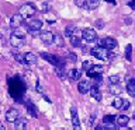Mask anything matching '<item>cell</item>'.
Instances as JSON below:
<instances>
[{
  "instance_id": "obj_19",
  "label": "cell",
  "mask_w": 135,
  "mask_h": 130,
  "mask_svg": "<svg viewBox=\"0 0 135 130\" xmlns=\"http://www.w3.org/2000/svg\"><path fill=\"white\" fill-rule=\"evenodd\" d=\"M99 4H100V0H86L84 8L86 10H94V8L99 7Z\"/></svg>"
},
{
  "instance_id": "obj_23",
  "label": "cell",
  "mask_w": 135,
  "mask_h": 130,
  "mask_svg": "<svg viewBox=\"0 0 135 130\" xmlns=\"http://www.w3.org/2000/svg\"><path fill=\"white\" fill-rule=\"evenodd\" d=\"M14 127H16L17 130L25 129V127H27V120L23 119V117H17L16 122H14Z\"/></svg>"
},
{
  "instance_id": "obj_16",
  "label": "cell",
  "mask_w": 135,
  "mask_h": 130,
  "mask_svg": "<svg viewBox=\"0 0 135 130\" xmlns=\"http://www.w3.org/2000/svg\"><path fill=\"white\" fill-rule=\"evenodd\" d=\"M89 92H90V95L93 96V99H96V101H101V91H100V88L97 87V85L90 87Z\"/></svg>"
},
{
  "instance_id": "obj_13",
  "label": "cell",
  "mask_w": 135,
  "mask_h": 130,
  "mask_svg": "<svg viewBox=\"0 0 135 130\" xmlns=\"http://www.w3.org/2000/svg\"><path fill=\"white\" fill-rule=\"evenodd\" d=\"M41 28H42V21L41 20H34L28 25V32L31 34L32 31H40Z\"/></svg>"
},
{
  "instance_id": "obj_11",
  "label": "cell",
  "mask_w": 135,
  "mask_h": 130,
  "mask_svg": "<svg viewBox=\"0 0 135 130\" xmlns=\"http://www.w3.org/2000/svg\"><path fill=\"white\" fill-rule=\"evenodd\" d=\"M21 24H23V15L21 14L11 15V18H10V27L11 28H18Z\"/></svg>"
},
{
  "instance_id": "obj_26",
  "label": "cell",
  "mask_w": 135,
  "mask_h": 130,
  "mask_svg": "<svg viewBox=\"0 0 135 130\" xmlns=\"http://www.w3.org/2000/svg\"><path fill=\"white\" fill-rule=\"evenodd\" d=\"M73 32H76V25H68L66 29H65V35L66 36H70Z\"/></svg>"
},
{
  "instance_id": "obj_2",
  "label": "cell",
  "mask_w": 135,
  "mask_h": 130,
  "mask_svg": "<svg viewBox=\"0 0 135 130\" xmlns=\"http://www.w3.org/2000/svg\"><path fill=\"white\" fill-rule=\"evenodd\" d=\"M41 57L44 59V60L49 62L51 64H54L55 67H63V66H65V60H63V59H61L59 56H56V55H51V53L42 52V53H41Z\"/></svg>"
},
{
  "instance_id": "obj_10",
  "label": "cell",
  "mask_w": 135,
  "mask_h": 130,
  "mask_svg": "<svg viewBox=\"0 0 135 130\" xmlns=\"http://www.w3.org/2000/svg\"><path fill=\"white\" fill-rule=\"evenodd\" d=\"M17 117H18V111H17V109L10 108V109L6 112V120L10 122V123H14Z\"/></svg>"
},
{
  "instance_id": "obj_32",
  "label": "cell",
  "mask_w": 135,
  "mask_h": 130,
  "mask_svg": "<svg viewBox=\"0 0 135 130\" xmlns=\"http://www.w3.org/2000/svg\"><path fill=\"white\" fill-rule=\"evenodd\" d=\"M14 57H16V60H17V62H20V63H23V64H25L24 56H21L20 53H16V55H14Z\"/></svg>"
},
{
  "instance_id": "obj_27",
  "label": "cell",
  "mask_w": 135,
  "mask_h": 130,
  "mask_svg": "<svg viewBox=\"0 0 135 130\" xmlns=\"http://www.w3.org/2000/svg\"><path fill=\"white\" fill-rule=\"evenodd\" d=\"M122 102H124V99H122V98H115V99L113 101V106L115 108V109H121Z\"/></svg>"
},
{
  "instance_id": "obj_6",
  "label": "cell",
  "mask_w": 135,
  "mask_h": 130,
  "mask_svg": "<svg viewBox=\"0 0 135 130\" xmlns=\"http://www.w3.org/2000/svg\"><path fill=\"white\" fill-rule=\"evenodd\" d=\"M82 36H83L84 41L93 42V41H96V38H97V32L93 28H84L83 32H82Z\"/></svg>"
},
{
  "instance_id": "obj_12",
  "label": "cell",
  "mask_w": 135,
  "mask_h": 130,
  "mask_svg": "<svg viewBox=\"0 0 135 130\" xmlns=\"http://www.w3.org/2000/svg\"><path fill=\"white\" fill-rule=\"evenodd\" d=\"M70 113H72V124H73L75 129H79L80 127V120H79V116H78V109L72 108Z\"/></svg>"
},
{
  "instance_id": "obj_39",
  "label": "cell",
  "mask_w": 135,
  "mask_h": 130,
  "mask_svg": "<svg viewBox=\"0 0 135 130\" xmlns=\"http://www.w3.org/2000/svg\"><path fill=\"white\" fill-rule=\"evenodd\" d=\"M37 91L38 92H42V87H41V83L37 81Z\"/></svg>"
},
{
  "instance_id": "obj_37",
  "label": "cell",
  "mask_w": 135,
  "mask_h": 130,
  "mask_svg": "<svg viewBox=\"0 0 135 130\" xmlns=\"http://www.w3.org/2000/svg\"><path fill=\"white\" fill-rule=\"evenodd\" d=\"M96 27H97V28H103V27H104V23H103L101 20H97V21H96Z\"/></svg>"
},
{
  "instance_id": "obj_28",
  "label": "cell",
  "mask_w": 135,
  "mask_h": 130,
  "mask_svg": "<svg viewBox=\"0 0 135 130\" xmlns=\"http://www.w3.org/2000/svg\"><path fill=\"white\" fill-rule=\"evenodd\" d=\"M115 117L117 116H114V115H105L103 117V123H113V122L115 120Z\"/></svg>"
},
{
  "instance_id": "obj_21",
  "label": "cell",
  "mask_w": 135,
  "mask_h": 130,
  "mask_svg": "<svg viewBox=\"0 0 135 130\" xmlns=\"http://www.w3.org/2000/svg\"><path fill=\"white\" fill-rule=\"evenodd\" d=\"M69 42H70V45L73 46V48H79V46L82 45V39H80L78 35H75V34H72V35L69 36Z\"/></svg>"
},
{
  "instance_id": "obj_8",
  "label": "cell",
  "mask_w": 135,
  "mask_h": 130,
  "mask_svg": "<svg viewBox=\"0 0 135 130\" xmlns=\"http://www.w3.org/2000/svg\"><path fill=\"white\" fill-rule=\"evenodd\" d=\"M54 34L52 32H49V31H45V32H41L40 34V38H41V41L44 42L45 45H51V44H54Z\"/></svg>"
},
{
  "instance_id": "obj_31",
  "label": "cell",
  "mask_w": 135,
  "mask_h": 130,
  "mask_svg": "<svg viewBox=\"0 0 135 130\" xmlns=\"http://www.w3.org/2000/svg\"><path fill=\"white\" fill-rule=\"evenodd\" d=\"M54 42H56L58 46H63V39H62L59 35H55V36H54Z\"/></svg>"
},
{
  "instance_id": "obj_1",
  "label": "cell",
  "mask_w": 135,
  "mask_h": 130,
  "mask_svg": "<svg viewBox=\"0 0 135 130\" xmlns=\"http://www.w3.org/2000/svg\"><path fill=\"white\" fill-rule=\"evenodd\" d=\"M8 92L13 98H16L17 101L21 99V96L24 95L25 92V84L21 78L18 77H13L8 83Z\"/></svg>"
},
{
  "instance_id": "obj_22",
  "label": "cell",
  "mask_w": 135,
  "mask_h": 130,
  "mask_svg": "<svg viewBox=\"0 0 135 130\" xmlns=\"http://www.w3.org/2000/svg\"><path fill=\"white\" fill-rule=\"evenodd\" d=\"M25 108H27V111H28V113L31 115L32 117H38V112H37V108L34 106V105L30 102V101H27L25 102Z\"/></svg>"
},
{
  "instance_id": "obj_29",
  "label": "cell",
  "mask_w": 135,
  "mask_h": 130,
  "mask_svg": "<svg viewBox=\"0 0 135 130\" xmlns=\"http://www.w3.org/2000/svg\"><path fill=\"white\" fill-rule=\"evenodd\" d=\"M66 59H68V60H70V62H76L78 56H76L73 52H68V53H66Z\"/></svg>"
},
{
  "instance_id": "obj_40",
  "label": "cell",
  "mask_w": 135,
  "mask_h": 130,
  "mask_svg": "<svg viewBox=\"0 0 135 130\" xmlns=\"http://www.w3.org/2000/svg\"><path fill=\"white\" fill-rule=\"evenodd\" d=\"M48 8H49V4H42V10H44V13H46V11H48Z\"/></svg>"
},
{
  "instance_id": "obj_34",
  "label": "cell",
  "mask_w": 135,
  "mask_h": 130,
  "mask_svg": "<svg viewBox=\"0 0 135 130\" xmlns=\"http://www.w3.org/2000/svg\"><path fill=\"white\" fill-rule=\"evenodd\" d=\"M84 3H86V0H75V4L78 7H82V8H84Z\"/></svg>"
},
{
  "instance_id": "obj_20",
  "label": "cell",
  "mask_w": 135,
  "mask_h": 130,
  "mask_svg": "<svg viewBox=\"0 0 135 130\" xmlns=\"http://www.w3.org/2000/svg\"><path fill=\"white\" fill-rule=\"evenodd\" d=\"M127 92L131 96H135V78H129L128 84H127Z\"/></svg>"
},
{
  "instance_id": "obj_43",
  "label": "cell",
  "mask_w": 135,
  "mask_h": 130,
  "mask_svg": "<svg viewBox=\"0 0 135 130\" xmlns=\"http://www.w3.org/2000/svg\"><path fill=\"white\" fill-rule=\"evenodd\" d=\"M134 119H135V112H134Z\"/></svg>"
},
{
  "instance_id": "obj_7",
  "label": "cell",
  "mask_w": 135,
  "mask_h": 130,
  "mask_svg": "<svg viewBox=\"0 0 135 130\" xmlns=\"http://www.w3.org/2000/svg\"><path fill=\"white\" fill-rule=\"evenodd\" d=\"M100 45L104 46V48L108 49V50H113L117 46V41L114 39V38H111V36H105V38H103V39L100 41Z\"/></svg>"
},
{
  "instance_id": "obj_5",
  "label": "cell",
  "mask_w": 135,
  "mask_h": 130,
  "mask_svg": "<svg viewBox=\"0 0 135 130\" xmlns=\"http://www.w3.org/2000/svg\"><path fill=\"white\" fill-rule=\"evenodd\" d=\"M35 13V6H32L31 3H27V4H23L20 7V14L23 15V18H31Z\"/></svg>"
},
{
  "instance_id": "obj_41",
  "label": "cell",
  "mask_w": 135,
  "mask_h": 130,
  "mask_svg": "<svg viewBox=\"0 0 135 130\" xmlns=\"http://www.w3.org/2000/svg\"><path fill=\"white\" fill-rule=\"evenodd\" d=\"M128 6H129L131 8H135V0H132V2H129V3H128Z\"/></svg>"
},
{
  "instance_id": "obj_36",
  "label": "cell",
  "mask_w": 135,
  "mask_h": 130,
  "mask_svg": "<svg viewBox=\"0 0 135 130\" xmlns=\"http://www.w3.org/2000/svg\"><path fill=\"white\" fill-rule=\"evenodd\" d=\"M128 108H129V102H128L127 99H124V102H122V106H121V109H124V111H125V109H128Z\"/></svg>"
},
{
  "instance_id": "obj_4",
  "label": "cell",
  "mask_w": 135,
  "mask_h": 130,
  "mask_svg": "<svg viewBox=\"0 0 135 130\" xmlns=\"http://www.w3.org/2000/svg\"><path fill=\"white\" fill-rule=\"evenodd\" d=\"M10 44H11V46H14V48H21V46L25 44V38H24V35L21 32L16 31L10 36Z\"/></svg>"
},
{
  "instance_id": "obj_30",
  "label": "cell",
  "mask_w": 135,
  "mask_h": 130,
  "mask_svg": "<svg viewBox=\"0 0 135 130\" xmlns=\"http://www.w3.org/2000/svg\"><path fill=\"white\" fill-rule=\"evenodd\" d=\"M120 75H117V74H114V75H111V77H110V83L111 84H118L120 83Z\"/></svg>"
},
{
  "instance_id": "obj_17",
  "label": "cell",
  "mask_w": 135,
  "mask_h": 130,
  "mask_svg": "<svg viewBox=\"0 0 135 130\" xmlns=\"http://www.w3.org/2000/svg\"><path fill=\"white\" fill-rule=\"evenodd\" d=\"M68 75H69V78L73 80V81H79L80 77H82V71L78 70V69H70L69 73H68Z\"/></svg>"
},
{
  "instance_id": "obj_35",
  "label": "cell",
  "mask_w": 135,
  "mask_h": 130,
  "mask_svg": "<svg viewBox=\"0 0 135 130\" xmlns=\"http://www.w3.org/2000/svg\"><path fill=\"white\" fill-rule=\"evenodd\" d=\"M91 64H93V63H90V62H87V60H86V62H83V66H82V69H83V70H87L89 67L91 66Z\"/></svg>"
},
{
  "instance_id": "obj_9",
  "label": "cell",
  "mask_w": 135,
  "mask_h": 130,
  "mask_svg": "<svg viewBox=\"0 0 135 130\" xmlns=\"http://www.w3.org/2000/svg\"><path fill=\"white\" fill-rule=\"evenodd\" d=\"M87 71V75L90 78H93L94 75H97V74H101V71H103V67L101 66H99V64H91L89 69L86 70Z\"/></svg>"
},
{
  "instance_id": "obj_33",
  "label": "cell",
  "mask_w": 135,
  "mask_h": 130,
  "mask_svg": "<svg viewBox=\"0 0 135 130\" xmlns=\"http://www.w3.org/2000/svg\"><path fill=\"white\" fill-rule=\"evenodd\" d=\"M113 85H114V87H111V92H113V94H120V92H121V88L117 87L115 84H113Z\"/></svg>"
},
{
  "instance_id": "obj_24",
  "label": "cell",
  "mask_w": 135,
  "mask_h": 130,
  "mask_svg": "<svg viewBox=\"0 0 135 130\" xmlns=\"http://www.w3.org/2000/svg\"><path fill=\"white\" fill-rule=\"evenodd\" d=\"M131 55H132V46H131V45H127V48H125V59H127L128 62L132 60V56H131Z\"/></svg>"
},
{
  "instance_id": "obj_38",
  "label": "cell",
  "mask_w": 135,
  "mask_h": 130,
  "mask_svg": "<svg viewBox=\"0 0 135 130\" xmlns=\"http://www.w3.org/2000/svg\"><path fill=\"white\" fill-rule=\"evenodd\" d=\"M94 117H96V115L93 113V115H91V117L89 119V126H93V123H94Z\"/></svg>"
},
{
  "instance_id": "obj_25",
  "label": "cell",
  "mask_w": 135,
  "mask_h": 130,
  "mask_svg": "<svg viewBox=\"0 0 135 130\" xmlns=\"http://www.w3.org/2000/svg\"><path fill=\"white\" fill-rule=\"evenodd\" d=\"M55 73L59 75V78H61V80L66 78V73L63 71V67H55Z\"/></svg>"
},
{
  "instance_id": "obj_15",
  "label": "cell",
  "mask_w": 135,
  "mask_h": 130,
  "mask_svg": "<svg viewBox=\"0 0 135 130\" xmlns=\"http://www.w3.org/2000/svg\"><path fill=\"white\" fill-rule=\"evenodd\" d=\"M90 87H91V85H90V83L86 81V80H83V81H80V83H79L78 90H79L80 94H87L89 90H90Z\"/></svg>"
},
{
  "instance_id": "obj_14",
  "label": "cell",
  "mask_w": 135,
  "mask_h": 130,
  "mask_svg": "<svg viewBox=\"0 0 135 130\" xmlns=\"http://www.w3.org/2000/svg\"><path fill=\"white\" fill-rule=\"evenodd\" d=\"M24 60H25V64L34 66L37 63V56L31 52H27V53H24Z\"/></svg>"
},
{
  "instance_id": "obj_3",
  "label": "cell",
  "mask_w": 135,
  "mask_h": 130,
  "mask_svg": "<svg viewBox=\"0 0 135 130\" xmlns=\"http://www.w3.org/2000/svg\"><path fill=\"white\" fill-rule=\"evenodd\" d=\"M90 52H91L93 56L100 59V60H107V59H110V55H111V53H108V49H105L104 46H101V45L93 48Z\"/></svg>"
},
{
  "instance_id": "obj_18",
  "label": "cell",
  "mask_w": 135,
  "mask_h": 130,
  "mask_svg": "<svg viewBox=\"0 0 135 130\" xmlns=\"http://www.w3.org/2000/svg\"><path fill=\"white\" fill-rule=\"evenodd\" d=\"M128 122H129V117L127 115H120V116L115 117V123L118 126H121V127H125V126L128 124Z\"/></svg>"
},
{
  "instance_id": "obj_42",
  "label": "cell",
  "mask_w": 135,
  "mask_h": 130,
  "mask_svg": "<svg viewBox=\"0 0 135 130\" xmlns=\"http://www.w3.org/2000/svg\"><path fill=\"white\" fill-rule=\"evenodd\" d=\"M0 130H4V126H3L2 123H0Z\"/></svg>"
}]
</instances>
